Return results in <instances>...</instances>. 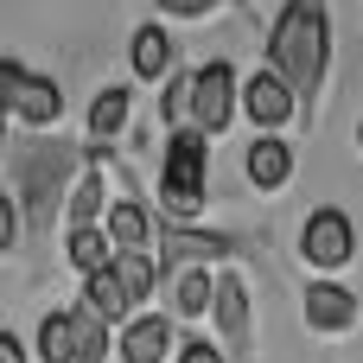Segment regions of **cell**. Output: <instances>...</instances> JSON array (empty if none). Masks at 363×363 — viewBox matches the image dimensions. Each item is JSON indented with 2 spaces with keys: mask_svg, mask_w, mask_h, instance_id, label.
Here are the masks:
<instances>
[{
  "mask_svg": "<svg viewBox=\"0 0 363 363\" xmlns=\"http://www.w3.org/2000/svg\"><path fill=\"white\" fill-rule=\"evenodd\" d=\"M325 51H332V32H325V0H287L274 32H268V70L294 89V96H313L319 77H325Z\"/></svg>",
  "mask_w": 363,
  "mask_h": 363,
  "instance_id": "cell-1",
  "label": "cell"
},
{
  "mask_svg": "<svg viewBox=\"0 0 363 363\" xmlns=\"http://www.w3.org/2000/svg\"><path fill=\"white\" fill-rule=\"evenodd\" d=\"M211 134H172L166 140V160H160V204L172 223H191L204 211V191H211Z\"/></svg>",
  "mask_w": 363,
  "mask_h": 363,
  "instance_id": "cell-2",
  "label": "cell"
},
{
  "mask_svg": "<svg viewBox=\"0 0 363 363\" xmlns=\"http://www.w3.org/2000/svg\"><path fill=\"white\" fill-rule=\"evenodd\" d=\"M300 255H306L313 268H345V262L357 255V223H351L338 204L313 211V217H306V230H300Z\"/></svg>",
  "mask_w": 363,
  "mask_h": 363,
  "instance_id": "cell-3",
  "label": "cell"
},
{
  "mask_svg": "<svg viewBox=\"0 0 363 363\" xmlns=\"http://www.w3.org/2000/svg\"><path fill=\"white\" fill-rule=\"evenodd\" d=\"M0 83H6V108H13L19 121H57V115H64L57 83H51V77H26V70H19V57H6V64H0Z\"/></svg>",
  "mask_w": 363,
  "mask_h": 363,
  "instance_id": "cell-4",
  "label": "cell"
},
{
  "mask_svg": "<svg viewBox=\"0 0 363 363\" xmlns=\"http://www.w3.org/2000/svg\"><path fill=\"white\" fill-rule=\"evenodd\" d=\"M236 102H242V89H236V70L217 57V64H204L198 70V134H223L230 128V115H236Z\"/></svg>",
  "mask_w": 363,
  "mask_h": 363,
  "instance_id": "cell-5",
  "label": "cell"
},
{
  "mask_svg": "<svg viewBox=\"0 0 363 363\" xmlns=\"http://www.w3.org/2000/svg\"><path fill=\"white\" fill-rule=\"evenodd\" d=\"M294 102H300V96H294L274 70H255V77L242 83V108H249V121H255V128H281V121L294 115Z\"/></svg>",
  "mask_w": 363,
  "mask_h": 363,
  "instance_id": "cell-6",
  "label": "cell"
},
{
  "mask_svg": "<svg viewBox=\"0 0 363 363\" xmlns=\"http://www.w3.org/2000/svg\"><path fill=\"white\" fill-rule=\"evenodd\" d=\"M242 172H249V185H262V191H281V185L294 179V147H287L281 134H262V140H249V153H242Z\"/></svg>",
  "mask_w": 363,
  "mask_h": 363,
  "instance_id": "cell-7",
  "label": "cell"
},
{
  "mask_svg": "<svg viewBox=\"0 0 363 363\" xmlns=\"http://www.w3.org/2000/svg\"><path fill=\"white\" fill-rule=\"evenodd\" d=\"M121 357H128V363H166V357H179L172 325H166L160 313H140V319L121 332Z\"/></svg>",
  "mask_w": 363,
  "mask_h": 363,
  "instance_id": "cell-8",
  "label": "cell"
},
{
  "mask_svg": "<svg viewBox=\"0 0 363 363\" xmlns=\"http://www.w3.org/2000/svg\"><path fill=\"white\" fill-rule=\"evenodd\" d=\"M306 325H319V332H345V325H357V294H345L338 281L306 287Z\"/></svg>",
  "mask_w": 363,
  "mask_h": 363,
  "instance_id": "cell-9",
  "label": "cell"
},
{
  "mask_svg": "<svg viewBox=\"0 0 363 363\" xmlns=\"http://www.w3.org/2000/svg\"><path fill=\"white\" fill-rule=\"evenodd\" d=\"M108 242H115L121 255H153V217H147V204L121 198V204L108 211Z\"/></svg>",
  "mask_w": 363,
  "mask_h": 363,
  "instance_id": "cell-10",
  "label": "cell"
},
{
  "mask_svg": "<svg viewBox=\"0 0 363 363\" xmlns=\"http://www.w3.org/2000/svg\"><path fill=\"white\" fill-rule=\"evenodd\" d=\"M83 306L96 313V319H108V325H134V300H128V287H121V274L108 268V274H89L83 281Z\"/></svg>",
  "mask_w": 363,
  "mask_h": 363,
  "instance_id": "cell-11",
  "label": "cell"
},
{
  "mask_svg": "<svg viewBox=\"0 0 363 363\" xmlns=\"http://www.w3.org/2000/svg\"><path fill=\"white\" fill-rule=\"evenodd\" d=\"M115 255H121V249L108 242V230H96V223H89V230H70V262L83 268V281H89V274H108Z\"/></svg>",
  "mask_w": 363,
  "mask_h": 363,
  "instance_id": "cell-12",
  "label": "cell"
},
{
  "mask_svg": "<svg viewBox=\"0 0 363 363\" xmlns=\"http://www.w3.org/2000/svg\"><path fill=\"white\" fill-rule=\"evenodd\" d=\"M38 357L45 363H77V313H45V325H38Z\"/></svg>",
  "mask_w": 363,
  "mask_h": 363,
  "instance_id": "cell-13",
  "label": "cell"
},
{
  "mask_svg": "<svg viewBox=\"0 0 363 363\" xmlns=\"http://www.w3.org/2000/svg\"><path fill=\"white\" fill-rule=\"evenodd\" d=\"M134 70H140V77H166V70H172V38H166L160 26H140V32H134Z\"/></svg>",
  "mask_w": 363,
  "mask_h": 363,
  "instance_id": "cell-14",
  "label": "cell"
},
{
  "mask_svg": "<svg viewBox=\"0 0 363 363\" xmlns=\"http://www.w3.org/2000/svg\"><path fill=\"white\" fill-rule=\"evenodd\" d=\"M108 351H121L108 338V319H96L89 306H77V363H102Z\"/></svg>",
  "mask_w": 363,
  "mask_h": 363,
  "instance_id": "cell-15",
  "label": "cell"
},
{
  "mask_svg": "<svg viewBox=\"0 0 363 363\" xmlns=\"http://www.w3.org/2000/svg\"><path fill=\"white\" fill-rule=\"evenodd\" d=\"M115 274L128 287V300H153V281H160V255H115Z\"/></svg>",
  "mask_w": 363,
  "mask_h": 363,
  "instance_id": "cell-16",
  "label": "cell"
},
{
  "mask_svg": "<svg viewBox=\"0 0 363 363\" xmlns=\"http://www.w3.org/2000/svg\"><path fill=\"white\" fill-rule=\"evenodd\" d=\"M223 236H198V230H166V262H211L223 255Z\"/></svg>",
  "mask_w": 363,
  "mask_h": 363,
  "instance_id": "cell-17",
  "label": "cell"
},
{
  "mask_svg": "<svg viewBox=\"0 0 363 363\" xmlns=\"http://www.w3.org/2000/svg\"><path fill=\"white\" fill-rule=\"evenodd\" d=\"M121 121H128V89H96V102H89V134L108 140Z\"/></svg>",
  "mask_w": 363,
  "mask_h": 363,
  "instance_id": "cell-18",
  "label": "cell"
},
{
  "mask_svg": "<svg viewBox=\"0 0 363 363\" xmlns=\"http://www.w3.org/2000/svg\"><path fill=\"white\" fill-rule=\"evenodd\" d=\"M217 325L230 338L249 332V294H242V281H217Z\"/></svg>",
  "mask_w": 363,
  "mask_h": 363,
  "instance_id": "cell-19",
  "label": "cell"
},
{
  "mask_svg": "<svg viewBox=\"0 0 363 363\" xmlns=\"http://www.w3.org/2000/svg\"><path fill=\"white\" fill-rule=\"evenodd\" d=\"M172 306H179L185 319H198V313H217V281H204V274H185V281L172 287Z\"/></svg>",
  "mask_w": 363,
  "mask_h": 363,
  "instance_id": "cell-20",
  "label": "cell"
},
{
  "mask_svg": "<svg viewBox=\"0 0 363 363\" xmlns=\"http://www.w3.org/2000/svg\"><path fill=\"white\" fill-rule=\"evenodd\" d=\"M96 211H102V179H83V185H77V198H70L77 230H89V223H96Z\"/></svg>",
  "mask_w": 363,
  "mask_h": 363,
  "instance_id": "cell-21",
  "label": "cell"
},
{
  "mask_svg": "<svg viewBox=\"0 0 363 363\" xmlns=\"http://www.w3.org/2000/svg\"><path fill=\"white\" fill-rule=\"evenodd\" d=\"M179 363H223V351H211L204 338H191V345H179Z\"/></svg>",
  "mask_w": 363,
  "mask_h": 363,
  "instance_id": "cell-22",
  "label": "cell"
},
{
  "mask_svg": "<svg viewBox=\"0 0 363 363\" xmlns=\"http://www.w3.org/2000/svg\"><path fill=\"white\" fill-rule=\"evenodd\" d=\"M160 6H166V13H179V19H198V13H211L217 0H160Z\"/></svg>",
  "mask_w": 363,
  "mask_h": 363,
  "instance_id": "cell-23",
  "label": "cell"
},
{
  "mask_svg": "<svg viewBox=\"0 0 363 363\" xmlns=\"http://www.w3.org/2000/svg\"><path fill=\"white\" fill-rule=\"evenodd\" d=\"M0 363H26V345H19V338H13V332H6V338H0Z\"/></svg>",
  "mask_w": 363,
  "mask_h": 363,
  "instance_id": "cell-24",
  "label": "cell"
},
{
  "mask_svg": "<svg viewBox=\"0 0 363 363\" xmlns=\"http://www.w3.org/2000/svg\"><path fill=\"white\" fill-rule=\"evenodd\" d=\"M357 147H363V121H357Z\"/></svg>",
  "mask_w": 363,
  "mask_h": 363,
  "instance_id": "cell-25",
  "label": "cell"
}]
</instances>
